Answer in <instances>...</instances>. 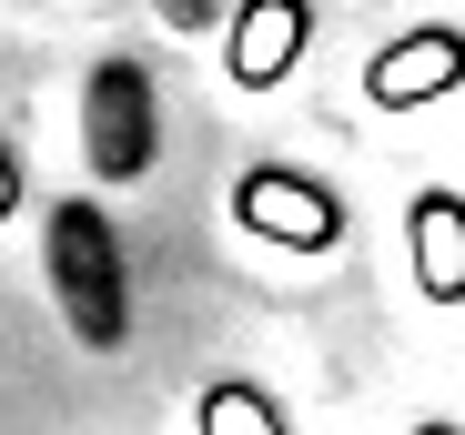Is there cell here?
Listing matches in <instances>:
<instances>
[{
	"mask_svg": "<svg viewBox=\"0 0 465 435\" xmlns=\"http://www.w3.org/2000/svg\"><path fill=\"white\" fill-rule=\"evenodd\" d=\"M41 253H51V294H61V324L82 334V344H122L132 334V304H122V243H112V223H102V203H82V193H61L51 203V233H41Z\"/></svg>",
	"mask_w": 465,
	"mask_h": 435,
	"instance_id": "obj_1",
	"label": "cell"
},
{
	"mask_svg": "<svg viewBox=\"0 0 465 435\" xmlns=\"http://www.w3.org/2000/svg\"><path fill=\"white\" fill-rule=\"evenodd\" d=\"M232 223H243V233H263V243H293V253H324V243L344 233V203H334L314 173L263 163V173H243V183H232Z\"/></svg>",
	"mask_w": 465,
	"mask_h": 435,
	"instance_id": "obj_2",
	"label": "cell"
},
{
	"mask_svg": "<svg viewBox=\"0 0 465 435\" xmlns=\"http://www.w3.org/2000/svg\"><path fill=\"white\" fill-rule=\"evenodd\" d=\"M142 163H152V82L132 61H112V71H92V173L132 183Z\"/></svg>",
	"mask_w": 465,
	"mask_h": 435,
	"instance_id": "obj_3",
	"label": "cell"
},
{
	"mask_svg": "<svg viewBox=\"0 0 465 435\" xmlns=\"http://www.w3.org/2000/svg\"><path fill=\"white\" fill-rule=\"evenodd\" d=\"M465 82V31H405V41H384L364 61V92L384 112H405V102H445Z\"/></svg>",
	"mask_w": 465,
	"mask_h": 435,
	"instance_id": "obj_4",
	"label": "cell"
},
{
	"mask_svg": "<svg viewBox=\"0 0 465 435\" xmlns=\"http://www.w3.org/2000/svg\"><path fill=\"white\" fill-rule=\"evenodd\" d=\"M405 253H415V294L425 304H465V193H445V183L415 193Z\"/></svg>",
	"mask_w": 465,
	"mask_h": 435,
	"instance_id": "obj_5",
	"label": "cell"
},
{
	"mask_svg": "<svg viewBox=\"0 0 465 435\" xmlns=\"http://www.w3.org/2000/svg\"><path fill=\"white\" fill-rule=\"evenodd\" d=\"M303 31H314L303 0H243V11H232V41H223V71L243 92H273L293 71V51H303Z\"/></svg>",
	"mask_w": 465,
	"mask_h": 435,
	"instance_id": "obj_6",
	"label": "cell"
},
{
	"mask_svg": "<svg viewBox=\"0 0 465 435\" xmlns=\"http://www.w3.org/2000/svg\"><path fill=\"white\" fill-rule=\"evenodd\" d=\"M193 415H203V435H283V415H273V405H263L243 375L203 385V405H193Z\"/></svg>",
	"mask_w": 465,
	"mask_h": 435,
	"instance_id": "obj_7",
	"label": "cell"
},
{
	"mask_svg": "<svg viewBox=\"0 0 465 435\" xmlns=\"http://www.w3.org/2000/svg\"><path fill=\"white\" fill-rule=\"evenodd\" d=\"M21 203V163H11V142H0V213Z\"/></svg>",
	"mask_w": 465,
	"mask_h": 435,
	"instance_id": "obj_8",
	"label": "cell"
},
{
	"mask_svg": "<svg viewBox=\"0 0 465 435\" xmlns=\"http://www.w3.org/2000/svg\"><path fill=\"white\" fill-rule=\"evenodd\" d=\"M415 435H455V425H415Z\"/></svg>",
	"mask_w": 465,
	"mask_h": 435,
	"instance_id": "obj_9",
	"label": "cell"
}]
</instances>
